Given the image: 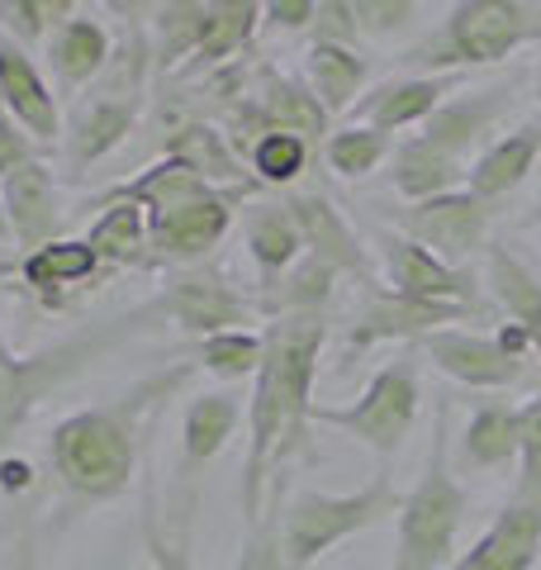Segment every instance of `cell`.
Segmentation results:
<instances>
[{"instance_id": "cell-1", "label": "cell", "mask_w": 541, "mask_h": 570, "mask_svg": "<svg viewBox=\"0 0 541 570\" xmlns=\"http://www.w3.org/2000/svg\"><path fill=\"white\" fill-rule=\"evenodd\" d=\"M180 376H186V371L157 376L148 385L129 390V395L115 400V404L77 409V414H67L58 428H52V438H48L52 475H58V485L77 499V504H110V499L129 494L134 475H138L142 409Z\"/></svg>"}, {"instance_id": "cell-43", "label": "cell", "mask_w": 541, "mask_h": 570, "mask_svg": "<svg viewBox=\"0 0 541 570\" xmlns=\"http://www.w3.org/2000/svg\"><path fill=\"white\" fill-rule=\"evenodd\" d=\"M0 485H6V490H24L29 485V466H24V461H0Z\"/></svg>"}, {"instance_id": "cell-15", "label": "cell", "mask_w": 541, "mask_h": 570, "mask_svg": "<svg viewBox=\"0 0 541 570\" xmlns=\"http://www.w3.org/2000/svg\"><path fill=\"white\" fill-rule=\"evenodd\" d=\"M81 356H86V343H67L43 356H20L6 343V333H0V438H10L29 419V409L43 400V390L58 385Z\"/></svg>"}, {"instance_id": "cell-33", "label": "cell", "mask_w": 541, "mask_h": 570, "mask_svg": "<svg viewBox=\"0 0 541 570\" xmlns=\"http://www.w3.org/2000/svg\"><path fill=\"white\" fill-rule=\"evenodd\" d=\"M309 163H314V148L304 138H295V134H262L243 153V167L252 171V181L281 186V190H291L299 176L309 171Z\"/></svg>"}, {"instance_id": "cell-24", "label": "cell", "mask_w": 541, "mask_h": 570, "mask_svg": "<svg viewBox=\"0 0 541 570\" xmlns=\"http://www.w3.org/2000/svg\"><path fill=\"white\" fill-rule=\"evenodd\" d=\"M20 276L29 291L39 295L43 309H62L67 291H81V285L100 276V257L86 238H58V243L39 247V253H29L20 262Z\"/></svg>"}, {"instance_id": "cell-10", "label": "cell", "mask_w": 541, "mask_h": 570, "mask_svg": "<svg viewBox=\"0 0 541 570\" xmlns=\"http://www.w3.org/2000/svg\"><path fill=\"white\" fill-rule=\"evenodd\" d=\"M480 309H456V305H427V299H409V295H394L390 285H375L366 295V309H361L352 324H347V356L356 352H371L381 343H409L419 347L423 337L442 333L461 318H471Z\"/></svg>"}, {"instance_id": "cell-17", "label": "cell", "mask_w": 541, "mask_h": 570, "mask_svg": "<svg viewBox=\"0 0 541 570\" xmlns=\"http://www.w3.org/2000/svg\"><path fill=\"white\" fill-rule=\"evenodd\" d=\"M456 86H461V77H394L385 86H375L371 96H361L352 115L366 124V129L385 134V138L394 129H413V124L423 129Z\"/></svg>"}, {"instance_id": "cell-30", "label": "cell", "mask_w": 541, "mask_h": 570, "mask_svg": "<svg viewBox=\"0 0 541 570\" xmlns=\"http://www.w3.org/2000/svg\"><path fill=\"white\" fill-rule=\"evenodd\" d=\"M86 243L96 247L100 266H142V262H153L148 209L134 205V200H105L100 219L90 224Z\"/></svg>"}, {"instance_id": "cell-28", "label": "cell", "mask_w": 541, "mask_h": 570, "mask_svg": "<svg viewBox=\"0 0 541 570\" xmlns=\"http://www.w3.org/2000/svg\"><path fill=\"white\" fill-rule=\"evenodd\" d=\"M518 461V409L509 400H484L471 409L461 433L465 471H509Z\"/></svg>"}, {"instance_id": "cell-35", "label": "cell", "mask_w": 541, "mask_h": 570, "mask_svg": "<svg viewBox=\"0 0 541 570\" xmlns=\"http://www.w3.org/2000/svg\"><path fill=\"white\" fill-rule=\"evenodd\" d=\"M394 142L385 134L366 129V124H352V129H337L328 142H323V163H328L342 181H361V176L390 167Z\"/></svg>"}, {"instance_id": "cell-41", "label": "cell", "mask_w": 541, "mask_h": 570, "mask_svg": "<svg viewBox=\"0 0 541 570\" xmlns=\"http://www.w3.org/2000/svg\"><path fill=\"white\" fill-rule=\"evenodd\" d=\"M148 551H153V570H195L190 566V551H186V532H180L176 542L161 538L157 519H148Z\"/></svg>"}, {"instance_id": "cell-37", "label": "cell", "mask_w": 541, "mask_h": 570, "mask_svg": "<svg viewBox=\"0 0 541 570\" xmlns=\"http://www.w3.org/2000/svg\"><path fill=\"white\" fill-rule=\"evenodd\" d=\"M281 504H285V480H270L262 523L243 528L238 570H291V561H285V547H281Z\"/></svg>"}, {"instance_id": "cell-38", "label": "cell", "mask_w": 541, "mask_h": 570, "mask_svg": "<svg viewBox=\"0 0 541 570\" xmlns=\"http://www.w3.org/2000/svg\"><path fill=\"white\" fill-rule=\"evenodd\" d=\"M522 504H541V390L518 409V490Z\"/></svg>"}, {"instance_id": "cell-44", "label": "cell", "mask_w": 541, "mask_h": 570, "mask_svg": "<svg viewBox=\"0 0 541 570\" xmlns=\"http://www.w3.org/2000/svg\"><path fill=\"white\" fill-rule=\"evenodd\" d=\"M10 570H39V557H33V542H24L20 547V557H14V566Z\"/></svg>"}, {"instance_id": "cell-42", "label": "cell", "mask_w": 541, "mask_h": 570, "mask_svg": "<svg viewBox=\"0 0 541 570\" xmlns=\"http://www.w3.org/2000/svg\"><path fill=\"white\" fill-rule=\"evenodd\" d=\"M262 14L276 29H314L318 6L314 0H270V6H262Z\"/></svg>"}, {"instance_id": "cell-14", "label": "cell", "mask_w": 541, "mask_h": 570, "mask_svg": "<svg viewBox=\"0 0 541 570\" xmlns=\"http://www.w3.org/2000/svg\"><path fill=\"white\" fill-rule=\"evenodd\" d=\"M0 209H6V224H10V243L20 253H39V247L58 243V228H62V200H58V176L43 163H24L20 171H10L0 181Z\"/></svg>"}, {"instance_id": "cell-27", "label": "cell", "mask_w": 541, "mask_h": 570, "mask_svg": "<svg viewBox=\"0 0 541 570\" xmlns=\"http://www.w3.org/2000/svg\"><path fill=\"white\" fill-rule=\"evenodd\" d=\"M371 67L356 48H342V43H309L304 52V86L318 96V105L328 115H347L356 110L361 100V86H366Z\"/></svg>"}, {"instance_id": "cell-46", "label": "cell", "mask_w": 541, "mask_h": 570, "mask_svg": "<svg viewBox=\"0 0 541 570\" xmlns=\"http://www.w3.org/2000/svg\"><path fill=\"white\" fill-rule=\"evenodd\" d=\"M532 91H537V105H541V62H537V86H532Z\"/></svg>"}, {"instance_id": "cell-9", "label": "cell", "mask_w": 541, "mask_h": 570, "mask_svg": "<svg viewBox=\"0 0 541 570\" xmlns=\"http://www.w3.org/2000/svg\"><path fill=\"white\" fill-rule=\"evenodd\" d=\"M252 190L257 186H228V190L219 186V190L200 195V200H190V205L153 219V257L176 262V266H200L214 247L228 238L233 214H238V205Z\"/></svg>"}, {"instance_id": "cell-19", "label": "cell", "mask_w": 541, "mask_h": 570, "mask_svg": "<svg viewBox=\"0 0 541 570\" xmlns=\"http://www.w3.org/2000/svg\"><path fill=\"white\" fill-rule=\"evenodd\" d=\"M509 105H513V86H490V91L456 96L423 124V138L432 142V148H442L446 157H456V163L471 167L475 163L471 153L484 142V134L509 115Z\"/></svg>"}, {"instance_id": "cell-3", "label": "cell", "mask_w": 541, "mask_h": 570, "mask_svg": "<svg viewBox=\"0 0 541 570\" xmlns=\"http://www.w3.org/2000/svg\"><path fill=\"white\" fill-rule=\"evenodd\" d=\"M537 39L541 14L522 0H461L427 39L404 52V62L423 67V77H461V67H494Z\"/></svg>"}, {"instance_id": "cell-31", "label": "cell", "mask_w": 541, "mask_h": 570, "mask_svg": "<svg viewBox=\"0 0 541 570\" xmlns=\"http://www.w3.org/2000/svg\"><path fill=\"white\" fill-rule=\"evenodd\" d=\"M209 29V0H167L153 6V67L171 71L195 58Z\"/></svg>"}, {"instance_id": "cell-25", "label": "cell", "mask_w": 541, "mask_h": 570, "mask_svg": "<svg viewBox=\"0 0 541 570\" xmlns=\"http://www.w3.org/2000/svg\"><path fill=\"white\" fill-rule=\"evenodd\" d=\"M243 243H247V257L257 262V272H262V291H270V285H276L304 257V238H299V228L291 219V209H285V200L247 205Z\"/></svg>"}, {"instance_id": "cell-40", "label": "cell", "mask_w": 541, "mask_h": 570, "mask_svg": "<svg viewBox=\"0 0 541 570\" xmlns=\"http://www.w3.org/2000/svg\"><path fill=\"white\" fill-rule=\"evenodd\" d=\"M361 29H356V10L352 0H328L318 6V20H314V43H342V48H356Z\"/></svg>"}, {"instance_id": "cell-39", "label": "cell", "mask_w": 541, "mask_h": 570, "mask_svg": "<svg viewBox=\"0 0 541 570\" xmlns=\"http://www.w3.org/2000/svg\"><path fill=\"white\" fill-rule=\"evenodd\" d=\"M352 10L361 39H390V33H404L419 20L423 6H413V0H352Z\"/></svg>"}, {"instance_id": "cell-7", "label": "cell", "mask_w": 541, "mask_h": 570, "mask_svg": "<svg viewBox=\"0 0 541 570\" xmlns=\"http://www.w3.org/2000/svg\"><path fill=\"white\" fill-rule=\"evenodd\" d=\"M375 253L385 266V285L394 295L409 299H427V305H456V309H480V276L465 272V266H446L419 247L413 238H404L400 228H381L375 234Z\"/></svg>"}, {"instance_id": "cell-32", "label": "cell", "mask_w": 541, "mask_h": 570, "mask_svg": "<svg viewBox=\"0 0 541 570\" xmlns=\"http://www.w3.org/2000/svg\"><path fill=\"white\" fill-rule=\"evenodd\" d=\"M257 20H262L257 0H209V29H205V43L190 58V67L195 71H219L228 58H238V52L252 43Z\"/></svg>"}, {"instance_id": "cell-45", "label": "cell", "mask_w": 541, "mask_h": 570, "mask_svg": "<svg viewBox=\"0 0 541 570\" xmlns=\"http://www.w3.org/2000/svg\"><path fill=\"white\" fill-rule=\"evenodd\" d=\"M0 243H10V224H6V209H0Z\"/></svg>"}, {"instance_id": "cell-5", "label": "cell", "mask_w": 541, "mask_h": 570, "mask_svg": "<svg viewBox=\"0 0 541 570\" xmlns=\"http://www.w3.org/2000/svg\"><path fill=\"white\" fill-rule=\"evenodd\" d=\"M419 404H423L419 362L400 352L394 362L375 371L352 404H314V423L337 428V433H347L366 452L390 461L409 442L413 423H419Z\"/></svg>"}, {"instance_id": "cell-23", "label": "cell", "mask_w": 541, "mask_h": 570, "mask_svg": "<svg viewBox=\"0 0 541 570\" xmlns=\"http://www.w3.org/2000/svg\"><path fill=\"white\" fill-rule=\"evenodd\" d=\"M385 176H390V190L400 195V200L423 205V200H437V195L465 190L471 167L456 163V157H446L442 148H432L423 134H413L390 153V171Z\"/></svg>"}, {"instance_id": "cell-2", "label": "cell", "mask_w": 541, "mask_h": 570, "mask_svg": "<svg viewBox=\"0 0 541 570\" xmlns=\"http://www.w3.org/2000/svg\"><path fill=\"white\" fill-rule=\"evenodd\" d=\"M451 433L446 404L432 419V448L419 485L404 494V509L394 519V561L390 570H446L456 561V538L465 523V490L451 475Z\"/></svg>"}, {"instance_id": "cell-12", "label": "cell", "mask_w": 541, "mask_h": 570, "mask_svg": "<svg viewBox=\"0 0 541 570\" xmlns=\"http://www.w3.org/2000/svg\"><path fill=\"white\" fill-rule=\"evenodd\" d=\"M427 352V362L451 376L465 390H513L528 376V362L499 343L494 333H465V328H442L419 343Z\"/></svg>"}, {"instance_id": "cell-29", "label": "cell", "mask_w": 541, "mask_h": 570, "mask_svg": "<svg viewBox=\"0 0 541 570\" xmlns=\"http://www.w3.org/2000/svg\"><path fill=\"white\" fill-rule=\"evenodd\" d=\"M484 285L494 291L503 314H509V324H518L522 333H528V343H532L537 362H541V281L509 253V247L494 243L490 257H484Z\"/></svg>"}, {"instance_id": "cell-47", "label": "cell", "mask_w": 541, "mask_h": 570, "mask_svg": "<svg viewBox=\"0 0 541 570\" xmlns=\"http://www.w3.org/2000/svg\"><path fill=\"white\" fill-rule=\"evenodd\" d=\"M537 224H541V190H537Z\"/></svg>"}, {"instance_id": "cell-18", "label": "cell", "mask_w": 541, "mask_h": 570, "mask_svg": "<svg viewBox=\"0 0 541 570\" xmlns=\"http://www.w3.org/2000/svg\"><path fill=\"white\" fill-rule=\"evenodd\" d=\"M138 110H142L138 100H119V96L90 91L77 105V115H71L67 134H62L67 138V171L81 176V171H90L96 163H105V157H110L119 142L134 134Z\"/></svg>"}, {"instance_id": "cell-6", "label": "cell", "mask_w": 541, "mask_h": 570, "mask_svg": "<svg viewBox=\"0 0 541 570\" xmlns=\"http://www.w3.org/2000/svg\"><path fill=\"white\" fill-rule=\"evenodd\" d=\"M148 309L167 314L171 324H180L195 337V343H200V337H214V333H238V328L262 318L257 299L243 295L238 285H233L224 272H214V266H190V272H180Z\"/></svg>"}, {"instance_id": "cell-16", "label": "cell", "mask_w": 541, "mask_h": 570, "mask_svg": "<svg viewBox=\"0 0 541 570\" xmlns=\"http://www.w3.org/2000/svg\"><path fill=\"white\" fill-rule=\"evenodd\" d=\"M541 566V504L509 499L499 519L480 532L471 551H461L446 570H537Z\"/></svg>"}, {"instance_id": "cell-13", "label": "cell", "mask_w": 541, "mask_h": 570, "mask_svg": "<svg viewBox=\"0 0 541 570\" xmlns=\"http://www.w3.org/2000/svg\"><path fill=\"white\" fill-rule=\"evenodd\" d=\"M0 105H6V115L20 124L39 148H58L62 142L58 96H52L39 62L29 58V48L14 43L10 33H0Z\"/></svg>"}, {"instance_id": "cell-20", "label": "cell", "mask_w": 541, "mask_h": 570, "mask_svg": "<svg viewBox=\"0 0 541 570\" xmlns=\"http://www.w3.org/2000/svg\"><path fill=\"white\" fill-rule=\"evenodd\" d=\"M238 423H243L238 390H209V395H195L186 404V419H180V480L186 485H195L200 471L228 448Z\"/></svg>"}, {"instance_id": "cell-8", "label": "cell", "mask_w": 541, "mask_h": 570, "mask_svg": "<svg viewBox=\"0 0 541 570\" xmlns=\"http://www.w3.org/2000/svg\"><path fill=\"white\" fill-rule=\"evenodd\" d=\"M490 219L494 209L475 200L471 190H451V195H437V200L409 205L400 214V234L427 247L446 266H465L484 247V238H490Z\"/></svg>"}, {"instance_id": "cell-36", "label": "cell", "mask_w": 541, "mask_h": 570, "mask_svg": "<svg viewBox=\"0 0 541 570\" xmlns=\"http://www.w3.org/2000/svg\"><path fill=\"white\" fill-rule=\"evenodd\" d=\"M71 14H77L71 0H0V33L33 48L39 39H52V29H62Z\"/></svg>"}, {"instance_id": "cell-26", "label": "cell", "mask_w": 541, "mask_h": 570, "mask_svg": "<svg viewBox=\"0 0 541 570\" xmlns=\"http://www.w3.org/2000/svg\"><path fill=\"white\" fill-rule=\"evenodd\" d=\"M110 58H115L110 33H105L100 20H90V14H71V20L62 29H52V39H48L52 77H58L67 91H77V86L105 77Z\"/></svg>"}, {"instance_id": "cell-34", "label": "cell", "mask_w": 541, "mask_h": 570, "mask_svg": "<svg viewBox=\"0 0 541 570\" xmlns=\"http://www.w3.org/2000/svg\"><path fill=\"white\" fill-rule=\"evenodd\" d=\"M262 356H266V333H252V328L214 333V337H200V343H195V362H200V371H209V376H219V381L257 376Z\"/></svg>"}, {"instance_id": "cell-21", "label": "cell", "mask_w": 541, "mask_h": 570, "mask_svg": "<svg viewBox=\"0 0 541 570\" xmlns=\"http://www.w3.org/2000/svg\"><path fill=\"white\" fill-rule=\"evenodd\" d=\"M537 157H541V119H528V124H518L513 134H503L499 142H490V148L475 157L471 176H465V190L494 209L499 200H509V195L528 181Z\"/></svg>"}, {"instance_id": "cell-11", "label": "cell", "mask_w": 541, "mask_h": 570, "mask_svg": "<svg viewBox=\"0 0 541 570\" xmlns=\"http://www.w3.org/2000/svg\"><path fill=\"white\" fill-rule=\"evenodd\" d=\"M285 209H291V219H295L309 257L328 262L337 276H352L356 285H366V291L381 285L375 281V262L366 253V243L356 238V228L342 219V209L323 190H291L285 195Z\"/></svg>"}, {"instance_id": "cell-4", "label": "cell", "mask_w": 541, "mask_h": 570, "mask_svg": "<svg viewBox=\"0 0 541 570\" xmlns=\"http://www.w3.org/2000/svg\"><path fill=\"white\" fill-rule=\"evenodd\" d=\"M404 494L394 490L390 471L381 466L361 490L347 494H323V490H299L281 504V547L291 570H309L323 551H333L337 542L371 532L390 519H400Z\"/></svg>"}, {"instance_id": "cell-22", "label": "cell", "mask_w": 541, "mask_h": 570, "mask_svg": "<svg viewBox=\"0 0 541 570\" xmlns=\"http://www.w3.org/2000/svg\"><path fill=\"white\" fill-rule=\"evenodd\" d=\"M161 157L190 167L195 176H205L209 186H224V190L228 186H257L252 171L243 167V157L233 153L228 134L209 119H180L176 129H167V138H161Z\"/></svg>"}]
</instances>
